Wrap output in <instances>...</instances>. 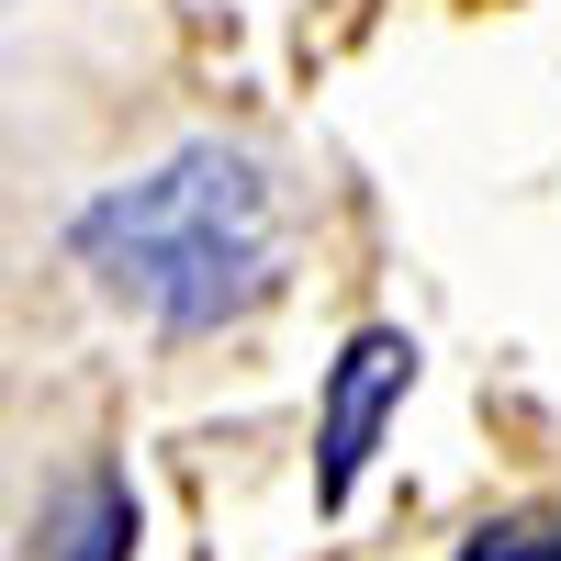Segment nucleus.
<instances>
[{
  "label": "nucleus",
  "mask_w": 561,
  "mask_h": 561,
  "mask_svg": "<svg viewBox=\"0 0 561 561\" xmlns=\"http://www.w3.org/2000/svg\"><path fill=\"white\" fill-rule=\"evenodd\" d=\"M404 393H415V337L404 325H359L337 348V370H325V404H314V505L359 494V472H370V449H382Z\"/></svg>",
  "instance_id": "f03ea898"
},
{
  "label": "nucleus",
  "mask_w": 561,
  "mask_h": 561,
  "mask_svg": "<svg viewBox=\"0 0 561 561\" xmlns=\"http://www.w3.org/2000/svg\"><path fill=\"white\" fill-rule=\"evenodd\" d=\"M68 259L124 314H147L158 337H225L293 280V214H280V180L248 147L192 135L147 180L90 192L68 225Z\"/></svg>",
  "instance_id": "f257e3e1"
},
{
  "label": "nucleus",
  "mask_w": 561,
  "mask_h": 561,
  "mask_svg": "<svg viewBox=\"0 0 561 561\" xmlns=\"http://www.w3.org/2000/svg\"><path fill=\"white\" fill-rule=\"evenodd\" d=\"M45 561H135V483L79 472V494L45 517Z\"/></svg>",
  "instance_id": "7ed1b4c3"
},
{
  "label": "nucleus",
  "mask_w": 561,
  "mask_h": 561,
  "mask_svg": "<svg viewBox=\"0 0 561 561\" xmlns=\"http://www.w3.org/2000/svg\"><path fill=\"white\" fill-rule=\"evenodd\" d=\"M460 561H561V528H539V517H505V528H483Z\"/></svg>",
  "instance_id": "20e7f679"
}]
</instances>
